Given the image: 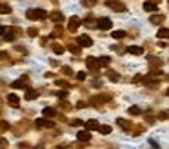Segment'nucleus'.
<instances>
[{"instance_id": "1", "label": "nucleus", "mask_w": 169, "mask_h": 149, "mask_svg": "<svg viewBox=\"0 0 169 149\" xmlns=\"http://www.w3.org/2000/svg\"><path fill=\"white\" fill-rule=\"evenodd\" d=\"M26 15H28V18H31V20H38V18H44L47 13L44 9H31V11L26 13Z\"/></svg>"}, {"instance_id": "2", "label": "nucleus", "mask_w": 169, "mask_h": 149, "mask_svg": "<svg viewBox=\"0 0 169 149\" xmlns=\"http://www.w3.org/2000/svg\"><path fill=\"white\" fill-rule=\"evenodd\" d=\"M98 28L102 29V31H107V29L113 28V22H111L109 18H100V20H98Z\"/></svg>"}, {"instance_id": "3", "label": "nucleus", "mask_w": 169, "mask_h": 149, "mask_svg": "<svg viewBox=\"0 0 169 149\" xmlns=\"http://www.w3.org/2000/svg\"><path fill=\"white\" fill-rule=\"evenodd\" d=\"M78 44L82 46V47H91L93 46V40H91V37L82 35V37H78Z\"/></svg>"}, {"instance_id": "4", "label": "nucleus", "mask_w": 169, "mask_h": 149, "mask_svg": "<svg viewBox=\"0 0 169 149\" xmlns=\"http://www.w3.org/2000/svg\"><path fill=\"white\" fill-rule=\"evenodd\" d=\"M78 26H80V18L73 17V18H69V24H67V29H69V31H77V29H78Z\"/></svg>"}, {"instance_id": "5", "label": "nucleus", "mask_w": 169, "mask_h": 149, "mask_svg": "<svg viewBox=\"0 0 169 149\" xmlns=\"http://www.w3.org/2000/svg\"><path fill=\"white\" fill-rule=\"evenodd\" d=\"M127 53H129V55L140 57V55H144V49H142L140 46H129V47H127Z\"/></svg>"}, {"instance_id": "6", "label": "nucleus", "mask_w": 169, "mask_h": 149, "mask_svg": "<svg viewBox=\"0 0 169 149\" xmlns=\"http://www.w3.org/2000/svg\"><path fill=\"white\" fill-rule=\"evenodd\" d=\"M77 138H78L80 142H89V140H91V133H89V129H87V131H78Z\"/></svg>"}, {"instance_id": "7", "label": "nucleus", "mask_w": 169, "mask_h": 149, "mask_svg": "<svg viewBox=\"0 0 169 149\" xmlns=\"http://www.w3.org/2000/svg\"><path fill=\"white\" fill-rule=\"evenodd\" d=\"M107 6H109L113 11H122V13L126 11V6L120 4V2H107Z\"/></svg>"}, {"instance_id": "8", "label": "nucleus", "mask_w": 169, "mask_h": 149, "mask_svg": "<svg viewBox=\"0 0 169 149\" xmlns=\"http://www.w3.org/2000/svg\"><path fill=\"white\" fill-rule=\"evenodd\" d=\"M37 126H38V127H53L55 124H53V122H49V120H46V118H38V120H37Z\"/></svg>"}, {"instance_id": "9", "label": "nucleus", "mask_w": 169, "mask_h": 149, "mask_svg": "<svg viewBox=\"0 0 169 149\" xmlns=\"http://www.w3.org/2000/svg\"><path fill=\"white\" fill-rule=\"evenodd\" d=\"M98 60L97 58H93V57H89V58H87V67H89V69H93V71H97L98 69Z\"/></svg>"}, {"instance_id": "10", "label": "nucleus", "mask_w": 169, "mask_h": 149, "mask_svg": "<svg viewBox=\"0 0 169 149\" xmlns=\"http://www.w3.org/2000/svg\"><path fill=\"white\" fill-rule=\"evenodd\" d=\"M144 9H146L147 13H155L158 8H157V4H153V2H144Z\"/></svg>"}, {"instance_id": "11", "label": "nucleus", "mask_w": 169, "mask_h": 149, "mask_svg": "<svg viewBox=\"0 0 169 149\" xmlns=\"http://www.w3.org/2000/svg\"><path fill=\"white\" fill-rule=\"evenodd\" d=\"M42 115H44V117H47V118H51V117H55V115H57V109H53V107H44Z\"/></svg>"}, {"instance_id": "12", "label": "nucleus", "mask_w": 169, "mask_h": 149, "mask_svg": "<svg viewBox=\"0 0 169 149\" xmlns=\"http://www.w3.org/2000/svg\"><path fill=\"white\" fill-rule=\"evenodd\" d=\"M98 122L97 120H89V122H86V129H89V131H93V129H98Z\"/></svg>"}, {"instance_id": "13", "label": "nucleus", "mask_w": 169, "mask_h": 149, "mask_svg": "<svg viewBox=\"0 0 169 149\" xmlns=\"http://www.w3.org/2000/svg\"><path fill=\"white\" fill-rule=\"evenodd\" d=\"M11 87L13 89H22V87H26V80H15V82H11Z\"/></svg>"}, {"instance_id": "14", "label": "nucleus", "mask_w": 169, "mask_h": 149, "mask_svg": "<svg viewBox=\"0 0 169 149\" xmlns=\"http://www.w3.org/2000/svg\"><path fill=\"white\" fill-rule=\"evenodd\" d=\"M157 37H158V38H169V29H167V28H162V29H158Z\"/></svg>"}, {"instance_id": "15", "label": "nucleus", "mask_w": 169, "mask_h": 149, "mask_svg": "<svg viewBox=\"0 0 169 149\" xmlns=\"http://www.w3.org/2000/svg\"><path fill=\"white\" fill-rule=\"evenodd\" d=\"M115 40H120V38H124L126 37V31H122V29H118V31H113V35H111Z\"/></svg>"}, {"instance_id": "16", "label": "nucleus", "mask_w": 169, "mask_h": 149, "mask_svg": "<svg viewBox=\"0 0 169 149\" xmlns=\"http://www.w3.org/2000/svg\"><path fill=\"white\" fill-rule=\"evenodd\" d=\"M8 102L11 104V106H18V102H20V100H18V97H17V95H9V97H8Z\"/></svg>"}, {"instance_id": "17", "label": "nucleus", "mask_w": 169, "mask_h": 149, "mask_svg": "<svg viewBox=\"0 0 169 149\" xmlns=\"http://www.w3.org/2000/svg\"><path fill=\"white\" fill-rule=\"evenodd\" d=\"M35 98H38V93L28 89V93H26V100H35Z\"/></svg>"}, {"instance_id": "18", "label": "nucleus", "mask_w": 169, "mask_h": 149, "mask_svg": "<svg viewBox=\"0 0 169 149\" xmlns=\"http://www.w3.org/2000/svg\"><path fill=\"white\" fill-rule=\"evenodd\" d=\"M0 13H2V15H9L11 13V8L8 4H0Z\"/></svg>"}, {"instance_id": "19", "label": "nucleus", "mask_w": 169, "mask_h": 149, "mask_svg": "<svg viewBox=\"0 0 169 149\" xmlns=\"http://www.w3.org/2000/svg\"><path fill=\"white\" fill-rule=\"evenodd\" d=\"M98 131L102 133V135H109V133H111V127H109V126H100Z\"/></svg>"}, {"instance_id": "20", "label": "nucleus", "mask_w": 169, "mask_h": 149, "mask_svg": "<svg viewBox=\"0 0 169 149\" xmlns=\"http://www.w3.org/2000/svg\"><path fill=\"white\" fill-rule=\"evenodd\" d=\"M109 60H111L109 57H100V58H98V64H100V66H107V64H109Z\"/></svg>"}, {"instance_id": "21", "label": "nucleus", "mask_w": 169, "mask_h": 149, "mask_svg": "<svg viewBox=\"0 0 169 149\" xmlns=\"http://www.w3.org/2000/svg\"><path fill=\"white\" fill-rule=\"evenodd\" d=\"M129 115H140V107L138 106H131L129 107Z\"/></svg>"}, {"instance_id": "22", "label": "nucleus", "mask_w": 169, "mask_h": 149, "mask_svg": "<svg viewBox=\"0 0 169 149\" xmlns=\"http://www.w3.org/2000/svg\"><path fill=\"white\" fill-rule=\"evenodd\" d=\"M117 122H118V126H120V127H122V129H129V126H127V124H126V120H122V118H118Z\"/></svg>"}, {"instance_id": "23", "label": "nucleus", "mask_w": 169, "mask_h": 149, "mask_svg": "<svg viewBox=\"0 0 169 149\" xmlns=\"http://www.w3.org/2000/svg\"><path fill=\"white\" fill-rule=\"evenodd\" d=\"M53 51H55L57 55H62V53H64V47L62 46H55V47H53Z\"/></svg>"}, {"instance_id": "24", "label": "nucleus", "mask_w": 169, "mask_h": 149, "mask_svg": "<svg viewBox=\"0 0 169 149\" xmlns=\"http://www.w3.org/2000/svg\"><path fill=\"white\" fill-rule=\"evenodd\" d=\"M162 20H164V17H153V18H151V22H153V24H160Z\"/></svg>"}, {"instance_id": "25", "label": "nucleus", "mask_w": 169, "mask_h": 149, "mask_svg": "<svg viewBox=\"0 0 169 149\" xmlns=\"http://www.w3.org/2000/svg\"><path fill=\"white\" fill-rule=\"evenodd\" d=\"M53 20H57V22H60V20H62V15H60V13H53Z\"/></svg>"}, {"instance_id": "26", "label": "nucleus", "mask_w": 169, "mask_h": 149, "mask_svg": "<svg viewBox=\"0 0 169 149\" xmlns=\"http://www.w3.org/2000/svg\"><path fill=\"white\" fill-rule=\"evenodd\" d=\"M77 78H78V80H84V78H86V73H84V71L77 73Z\"/></svg>"}, {"instance_id": "27", "label": "nucleus", "mask_w": 169, "mask_h": 149, "mask_svg": "<svg viewBox=\"0 0 169 149\" xmlns=\"http://www.w3.org/2000/svg\"><path fill=\"white\" fill-rule=\"evenodd\" d=\"M109 77H111L113 82H117V80H118V74H117V73H109Z\"/></svg>"}, {"instance_id": "28", "label": "nucleus", "mask_w": 169, "mask_h": 149, "mask_svg": "<svg viewBox=\"0 0 169 149\" xmlns=\"http://www.w3.org/2000/svg\"><path fill=\"white\" fill-rule=\"evenodd\" d=\"M57 97H60V98H66V97H67V93H66V91H58V93H57Z\"/></svg>"}, {"instance_id": "29", "label": "nucleus", "mask_w": 169, "mask_h": 149, "mask_svg": "<svg viewBox=\"0 0 169 149\" xmlns=\"http://www.w3.org/2000/svg\"><path fill=\"white\" fill-rule=\"evenodd\" d=\"M13 35H15V33H13V31H9V33H8V37H6V40H13V38H15Z\"/></svg>"}, {"instance_id": "30", "label": "nucleus", "mask_w": 169, "mask_h": 149, "mask_svg": "<svg viewBox=\"0 0 169 149\" xmlns=\"http://www.w3.org/2000/svg\"><path fill=\"white\" fill-rule=\"evenodd\" d=\"M6 33H8V29H6L4 26H0V37H2V35H6Z\"/></svg>"}, {"instance_id": "31", "label": "nucleus", "mask_w": 169, "mask_h": 149, "mask_svg": "<svg viewBox=\"0 0 169 149\" xmlns=\"http://www.w3.org/2000/svg\"><path fill=\"white\" fill-rule=\"evenodd\" d=\"M80 124H82V120H73L71 122V126H80Z\"/></svg>"}, {"instance_id": "32", "label": "nucleus", "mask_w": 169, "mask_h": 149, "mask_svg": "<svg viewBox=\"0 0 169 149\" xmlns=\"http://www.w3.org/2000/svg\"><path fill=\"white\" fill-rule=\"evenodd\" d=\"M4 129H8V124H0V131H4Z\"/></svg>"}, {"instance_id": "33", "label": "nucleus", "mask_w": 169, "mask_h": 149, "mask_svg": "<svg viewBox=\"0 0 169 149\" xmlns=\"http://www.w3.org/2000/svg\"><path fill=\"white\" fill-rule=\"evenodd\" d=\"M166 95H167V97H169V89H167V91H166Z\"/></svg>"}]
</instances>
